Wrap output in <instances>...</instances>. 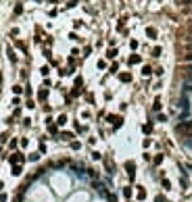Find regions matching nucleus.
<instances>
[{"instance_id": "1", "label": "nucleus", "mask_w": 192, "mask_h": 202, "mask_svg": "<svg viewBox=\"0 0 192 202\" xmlns=\"http://www.w3.org/2000/svg\"><path fill=\"white\" fill-rule=\"evenodd\" d=\"M176 129H178V133H182V135H186V138H192V121L180 123Z\"/></svg>"}, {"instance_id": "2", "label": "nucleus", "mask_w": 192, "mask_h": 202, "mask_svg": "<svg viewBox=\"0 0 192 202\" xmlns=\"http://www.w3.org/2000/svg\"><path fill=\"white\" fill-rule=\"evenodd\" d=\"M125 169H128V175L134 177V173H136V165H134L132 161H128V162H125Z\"/></svg>"}, {"instance_id": "3", "label": "nucleus", "mask_w": 192, "mask_h": 202, "mask_svg": "<svg viewBox=\"0 0 192 202\" xmlns=\"http://www.w3.org/2000/svg\"><path fill=\"white\" fill-rule=\"evenodd\" d=\"M10 162H13V165H17V162H23V154H21V152H15V154L10 156Z\"/></svg>"}, {"instance_id": "4", "label": "nucleus", "mask_w": 192, "mask_h": 202, "mask_svg": "<svg viewBox=\"0 0 192 202\" xmlns=\"http://www.w3.org/2000/svg\"><path fill=\"white\" fill-rule=\"evenodd\" d=\"M138 198H140V200L146 198V190H144V188H138Z\"/></svg>"}, {"instance_id": "5", "label": "nucleus", "mask_w": 192, "mask_h": 202, "mask_svg": "<svg viewBox=\"0 0 192 202\" xmlns=\"http://www.w3.org/2000/svg\"><path fill=\"white\" fill-rule=\"evenodd\" d=\"M184 71H186V73H184V77H186V79H192V67H186Z\"/></svg>"}, {"instance_id": "6", "label": "nucleus", "mask_w": 192, "mask_h": 202, "mask_svg": "<svg viewBox=\"0 0 192 202\" xmlns=\"http://www.w3.org/2000/svg\"><path fill=\"white\" fill-rule=\"evenodd\" d=\"M61 138H63V140H73V133H71V131H65Z\"/></svg>"}, {"instance_id": "7", "label": "nucleus", "mask_w": 192, "mask_h": 202, "mask_svg": "<svg viewBox=\"0 0 192 202\" xmlns=\"http://www.w3.org/2000/svg\"><path fill=\"white\" fill-rule=\"evenodd\" d=\"M21 171H23V169H21L19 165H15V167H13V175H21Z\"/></svg>"}, {"instance_id": "8", "label": "nucleus", "mask_w": 192, "mask_h": 202, "mask_svg": "<svg viewBox=\"0 0 192 202\" xmlns=\"http://www.w3.org/2000/svg\"><path fill=\"white\" fill-rule=\"evenodd\" d=\"M152 108H154V111H161V100H159V98L154 100V104H152Z\"/></svg>"}, {"instance_id": "9", "label": "nucleus", "mask_w": 192, "mask_h": 202, "mask_svg": "<svg viewBox=\"0 0 192 202\" xmlns=\"http://www.w3.org/2000/svg\"><path fill=\"white\" fill-rule=\"evenodd\" d=\"M123 196L130 198V196H132V188H123Z\"/></svg>"}, {"instance_id": "10", "label": "nucleus", "mask_w": 192, "mask_h": 202, "mask_svg": "<svg viewBox=\"0 0 192 202\" xmlns=\"http://www.w3.org/2000/svg\"><path fill=\"white\" fill-rule=\"evenodd\" d=\"M132 79V75H130V73H123V75H121V81H130Z\"/></svg>"}, {"instance_id": "11", "label": "nucleus", "mask_w": 192, "mask_h": 202, "mask_svg": "<svg viewBox=\"0 0 192 202\" xmlns=\"http://www.w3.org/2000/svg\"><path fill=\"white\" fill-rule=\"evenodd\" d=\"M65 123H67V117H65V115H63V117H58V125H65Z\"/></svg>"}, {"instance_id": "12", "label": "nucleus", "mask_w": 192, "mask_h": 202, "mask_svg": "<svg viewBox=\"0 0 192 202\" xmlns=\"http://www.w3.org/2000/svg\"><path fill=\"white\" fill-rule=\"evenodd\" d=\"M130 63H132V65H134V63H140V56H132V58H130Z\"/></svg>"}, {"instance_id": "13", "label": "nucleus", "mask_w": 192, "mask_h": 202, "mask_svg": "<svg viewBox=\"0 0 192 202\" xmlns=\"http://www.w3.org/2000/svg\"><path fill=\"white\" fill-rule=\"evenodd\" d=\"M152 131V125H144V133H150Z\"/></svg>"}, {"instance_id": "14", "label": "nucleus", "mask_w": 192, "mask_h": 202, "mask_svg": "<svg viewBox=\"0 0 192 202\" xmlns=\"http://www.w3.org/2000/svg\"><path fill=\"white\" fill-rule=\"evenodd\" d=\"M163 188H165V190H169V188H171V183H169L167 179H163Z\"/></svg>"}, {"instance_id": "15", "label": "nucleus", "mask_w": 192, "mask_h": 202, "mask_svg": "<svg viewBox=\"0 0 192 202\" xmlns=\"http://www.w3.org/2000/svg\"><path fill=\"white\" fill-rule=\"evenodd\" d=\"M186 61H192V52L190 54H186Z\"/></svg>"}, {"instance_id": "16", "label": "nucleus", "mask_w": 192, "mask_h": 202, "mask_svg": "<svg viewBox=\"0 0 192 202\" xmlns=\"http://www.w3.org/2000/svg\"><path fill=\"white\" fill-rule=\"evenodd\" d=\"M190 15H192V8H190Z\"/></svg>"}]
</instances>
